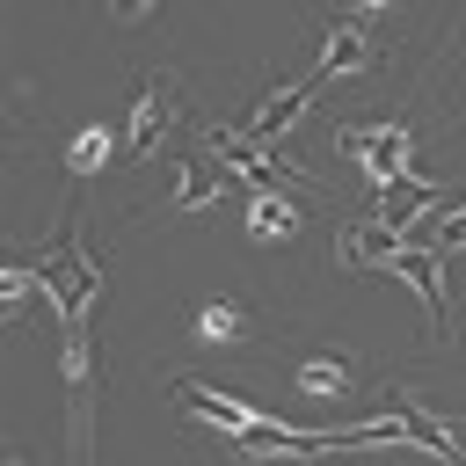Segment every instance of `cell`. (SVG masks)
Listing matches in <instances>:
<instances>
[{"label": "cell", "mask_w": 466, "mask_h": 466, "mask_svg": "<svg viewBox=\"0 0 466 466\" xmlns=\"http://www.w3.org/2000/svg\"><path fill=\"white\" fill-rule=\"evenodd\" d=\"M342 153L364 160V182H371V189H393V182H400V160H408V124H379V131L350 124V131H342Z\"/></svg>", "instance_id": "6da1fadb"}, {"label": "cell", "mask_w": 466, "mask_h": 466, "mask_svg": "<svg viewBox=\"0 0 466 466\" xmlns=\"http://www.w3.org/2000/svg\"><path fill=\"white\" fill-rule=\"evenodd\" d=\"M167 124H175V87H167V80H146V87H138V102H131V116H124L116 153H124V160H138Z\"/></svg>", "instance_id": "7a4b0ae2"}, {"label": "cell", "mask_w": 466, "mask_h": 466, "mask_svg": "<svg viewBox=\"0 0 466 466\" xmlns=\"http://www.w3.org/2000/svg\"><path fill=\"white\" fill-rule=\"evenodd\" d=\"M386 269L415 284V299H422V313H430V328L444 335V328H451V313H444V255H437V248H400V255H393Z\"/></svg>", "instance_id": "3957f363"}, {"label": "cell", "mask_w": 466, "mask_h": 466, "mask_svg": "<svg viewBox=\"0 0 466 466\" xmlns=\"http://www.w3.org/2000/svg\"><path fill=\"white\" fill-rule=\"evenodd\" d=\"M299 109H306V80H291V87H277V95H262V109H255V116H248L240 131H248L255 146H269L277 131H291V124H299Z\"/></svg>", "instance_id": "277c9868"}, {"label": "cell", "mask_w": 466, "mask_h": 466, "mask_svg": "<svg viewBox=\"0 0 466 466\" xmlns=\"http://www.w3.org/2000/svg\"><path fill=\"white\" fill-rule=\"evenodd\" d=\"M364 58H371L364 29H357V22H335V29H328V44H320V80H335V73H357Z\"/></svg>", "instance_id": "5b68a950"}, {"label": "cell", "mask_w": 466, "mask_h": 466, "mask_svg": "<svg viewBox=\"0 0 466 466\" xmlns=\"http://www.w3.org/2000/svg\"><path fill=\"white\" fill-rule=\"evenodd\" d=\"M175 175H182V182L167 189V204H182V211H197V204H211V197H218V182H211L204 167H175Z\"/></svg>", "instance_id": "8992f818"}, {"label": "cell", "mask_w": 466, "mask_h": 466, "mask_svg": "<svg viewBox=\"0 0 466 466\" xmlns=\"http://www.w3.org/2000/svg\"><path fill=\"white\" fill-rule=\"evenodd\" d=\"M197 335H204V342H226V335H248V313H240V306H204V313H197Z\"/></svg>", "instance_id": "52a82bcc"}, {"label": "cell", "mask_w": 466, "mask_h": 466, "mask_svg": "<svg viewBox=\"0 0 466 466\" xmlns=\"http://www.w3.org/2000/svg\"><path fill=\"white\" fill-rule=\"evenodd\" d=\"M255 233H299V211L277 204V197L262 189V197H255Z\"/></svg>", "instance_id": "ba28073f"}, {"label": "cell", "mask_w": 466, "mask_h": 466, "mask_svg": "<svg viewBox=\"0 0 466 466\" xmlns=\"http://www.w3.org/2000/svg\"><path fill=\"white\" fill-rule=\"evenodd\" d=\"M299 386H306V393H342V386H350V371H342V364H328V357H313V364H299Z\"/></svg>", "instance_id": "9c48e42d"}, {"label": "cell", "mask_w": 466, "mask_h": 466, "mask_svg": "<svg viewBox=\"0 0 466 466\" xmlns=\"http://www.w3.org/2000/svg\"><path fill=\"white\" fill-rule=\"evenodd\" d=\"M102 153H109V131H80V138H73V153H66V167H73V175H87V167H102Z\"/></svg>", "instance_id": "30bf717a"}, {"label": "cell", "mask_w": 466, "mask_h": 466, "mask_svg": "<svg viewBox=\"0 0 466 466\" xmlns=\"http://www.w3.org/2000/svg\"><path fill=\"white\" fill-rule=\"evenodd\" d=\"M109 15L116 22H138V15H153V0H109Z\"/></svg>", "instance_id": "8fae6325"}, {"label": "cell", "mask_w": 466, "mask_h": 466, "mask_svg": "<svg viewBox=\"0 0 466 466\" xmlns=\"http://www.w3.org/2000/svg\"><path fill=\"white\" fill-rule=\"evenodd\" d=\"M7 466H22V459H15V451H7Z\"/></svg>", "instance_id": "7c38bea8"}]
</instances>
